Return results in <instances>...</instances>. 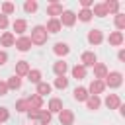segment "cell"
<instances>
[{
    "instance_id": "obj_6",
    "label": "cell",
    "mask_w": 125,
    "mask_h": 125,
    "mask_svg": "<svg viewBox=\"0 0 125 125\" xmlns=\"http://www.w3.org/2000/svg\"><path fill=\"white\" fill-rule=\"evenodd\" d=\"M62 12H64V8H62L61 2H49V4H47V16H51V18H59Z\"/></svg>"
},
{
    "instance_id": "obj_31",
    "label": "cell",
    "mask_w": 125,
    "mask_h": 125,
    "mask_svg": "<svg viewBox=\"0 0 125 125\" xmlns=\"http://www.w3.org/2000/svg\"><path fill=\"white\" fill-rule=\"evenodd\" d=\"M115 27H117V31H121L125 27V14H121V12L115 14Z\"/></svg>"
},
{
    "instance_id": "obj_4",
    "label": "cell",
    "mask_w": 125,
    "mask_h": 125,
    "mask_svg": "<svg viewBox=\"0 0 125 125\" xmlns=\"http://www.w3.org/2000/svg\"><path fill=\"white\" fill-rule=\"evenodd\" d=\"M80 61H82V66L88 68V66H94V64L98 62V57H96L94 51H84L82 57H80Z\"/></svg>"
},
{
    "instance_id": "obj_17",
    "label": "cell",
    "mask_w": 125,
    "mask_h": 125,
    "mask_svg": "<svg viewBox=\"0 0 125 125\" xmlns=\"http://www.w3.org/2000/svg\"><path fill=\"white\" fill-rule=\"evenodd\" d=\"M72 96H74V100H76V102H86L90 94H88V90H86L84 86H76V88L72 90Z\"/></svg>"
},
{
    "instance_id": "obj_13",
    "label": "cell",
    "mask_w": 125,
    "mask_h": 125,
    "mask_svg": "<svg viewBox=\"0 0 125 125\" xmlns=\"http://www.w3.org/2000/svg\"><path fill=\"white\" fill-rule=\"evenodd\" d=\"M31 70V66H29V62L27 61H18L16 62V76H27V72Z\"/></svg>"
},
{
    "instance_id": "obj_11",
    "label": "cell",
    "mask_w": 125,
    "mask_h": 125,
    "mask_svg": "<svg viewBox=\"0 0 125 125\" xmlns=\"http://www.w3.org/2000/svg\"><path fill=\"white\" fill-rule=\"evenodd\" d=\"M92 68H94V78H96V80H104V78L107 76V72H109L104 62H96Z\"/></svg>"
},
{
    "instance_id": "obj_9",
    "label": "cell",
    "mask_w": 125,
    "mask_h": 125,
    "mask_svg": "<svg viewBox=\"0 0 125 125\" xmlns=\"http://www.w3.org/2000/svg\"><path fill=\"white\" fill-rule=\"evenodd\" d=\"M59 121H61V125H72L74 123V113L70 111V109H61L59 111Z\"/></svg>"
},
{
    "instance_id": "obj_21",
    "label": "cell",
    "mask_w": 125,
    "mask_h": 125,
    "mask_svg": "<svg viewBox=\"0 0 125 125\" xmlns=\"http://www.w3.org/2000/svg\"><path fill=\"white\" fill-rule=\"evenodd\" d=\"M100 105H102V100H100V96H88V100H86V107H88L90 111H96V109H100Z\"/></svg>"
},
{
    "instance_id": "obj_25",
    "label": "cell",
    "mask_w": 125,
    "mask_h": 125,
    "mask_svg": "<svg viewBox=\"0 0 125 125\" xmlns=\"http://www.w3.org/2000/svg\"><path fill=\"white\" fill-rule=\"evenodd\" d=\"M92 16H98V18H105V16H107L104 2H100V4H94V6H92Z\"/></svg>"
},
{
    "instance_id": "obj_30",
    "label": "cell",
    "mask_w": 125,
    "mask_h": 125,
    "mask_svg": "<svg viewBox=\"0 0 125 125\" xmlns=\"http://www.w3.org/2000/svg\"><path fill=\"white\" fill-rule=\"evenodd\" d=\"M53 119V113L47 111V109H41V115H39V125H49Z\"/></svg>"
},
{
    "instance_id": "obj_28",
    "label": "cell",
    "mask_w": 125,
    "mask_h": 125,
    "mask_svg": "<svg viewBox=\"0 0 125 125\" xmlns=\"http://www.w3.org/2000/svg\"><path fill=\"white\" fill-rule=\"evenodd\" d=\"M27 80H29V82H33V84H39V82H41V70L31 68V70L27 72Z\"/></svg>"
},
{
    "instance_id": "obj_37",
    "label": "cell",
    "mask_w": 125,
    "mask_h": 125,
    "mask_svg": "<svg viewBox=\"0 0 125 125\" xmlns=\"http://www.w3.org/2000/svg\"><path fill=\"white\" fill-rule=\"evenodd\" d=\"M8 117H10V111H8L6 107H2V105H0V125H2L4 121H8Z\"/></svg>"
},
{
    "instance_id": "obj_24",
    "label": "cell",
    "mask_w": 125,
    "mask_h": 125,
    "mask_svg": "<svg viewBox=\"0 0 125 125\" xmlns=\"http://www.w3.org/2000/svg\"><path fill=\"white\" fill-rule=\"evenodd\" d=\"M104 6H105V12L107 14H117L119 12V2L117 0H105Z\"/></svg>"
},
{
    "instance_id": "obj_26",
    "label": "cell",
    "mask_w": 125,
    "mask_h": 125,
    "mask_svg": "<svg viewBox=\"0 0 125 125\" xmlns=\"http://www.w3.org/2000/svg\"><path fill=\"white\" fill-rule=\"evenodd\" d=\"M12 27H14V31H16V33H20V35H21V33L27 29V21H25V20H16V21L12 23ZM14 31H12V33H14Z\"/></svg>"
},
{
    "instance_id": "obj_7",
    "label": "cell",
    "mask_w": 125,
    "mask_h": 125,
    "mask_svg": "<svg viewBox=\"0 0 125 125\" xmlns=\"http://www.w3.org/2000/svg\"><path fill=\"white\" fill-rule=\"evenodd\" d=\"M102 41H104V33H102V29L94 27V29L88 31V43H90V45H100Z\"/></svg>"
},
{
    "instance_id": "obj_19",
    "label": "cell",
    "mask_w": 125,
    "mask_h": 125,
    "mask_svg": "<svg viewBox=\"0 0 125 125\" xmlns=\"http://www.w3.org/2000/svg\"><path fill=\"white\" fill-rule=\"evenodd\" d=\"M66 70H68V64H66L62 59H59V61L53 64V72H55L57 76H64V74H66Z\"/></svg>"
},
{
    "instance_id": "obj_1",
    "label": "cell",
    "mask_w": 125,
    "mask_h": 125,
    "mask_svg": "<svg viewBox=\"0 0 125 125\" xmlns=\"http://www.w3.org/2000/svg\"><path fill=\"white\" fill-rule=\"evenodd\" d=\"M47 37H49V33L45 29V25H35L31 29V35H29L31 45H43V43H47Z\"/></svg>"
},
{
    "instance_id": "obj_32",
    "label": "cell",
    "mask_w": 125,
    "mask_h": 125,
    "mask_svg": "<svg viewBox=\"0 0 125 125\" xmlns=\"http://www.w3.org/2000/svg\"><path fill=\"white\" fill-rule=\"evenodd\" d=\"M76 20H80V21H90V20H92V10H80L78 16H76Z\"/></svg>"
},
{
    "instance_id": "obj_3",
    "label": "cell",
    "mask_w": 125,
    "mask_h": 125,
    "mask_svg": "<svg viewBox=\"0 0 125 125\" xmlns=\"http://www.w3.org/2000/svg\"><path fill=\"white\" fill-rule=\"evenodd\" d=\"M59 21H61V25L70 27V25H74V23H76V14H74L72 10H64V12L59 16Z\"/></svg>"
},
{
    "instance_id": "obj_27",
    "label": "cell",
    "mask_w": 125,
    "mask_h": 125,
    "mask_svg": "<svg viewBox=\"0 0 125 125\" xmlns=\"http://www.w3.org/2000/svg\"><path fill=\"white\" fill-rule=\"evenodd\" d=\"M72 76H74L76 80H82V78H86V68H84L82 64H76V66H72Z\"/></svg>"
},
{
    "instance_id": "obj_12",
    "label": "cell",
    "mask_w": 125,
    "mask_h": 125,
    "mask_svg": "<svg viewBox=\"0 0 125 125\" xmlns=\"http://www.w3.org/2000/svg\"><path fill=\"white\" fill-rule=\"evenodd\" d=\"M25 100H27L29 109H43V98H41V96L31 94V96H29V98H25Z\"/></svg>"
},
{
    "instance_id": "obj_14",
    "label": "cell",
    "mask_w": 125,
    "mask_h": 125,
    "mask_svg": "<svg viewBox=\"0 0 125 125\" xmlns=\"http://www.w3.org/2000/svg\"><path fill=\"white\" fill-rule=\"evenodd\" d=\"M109 109H117L119 105H121V98L117 96V94H107L105 96V102H104Z\"/></svg>"
},
{
    "instance_id": "obj_29",
    "label": "cell",
    "mask_w": 125,
    "mask_h": 125,
    "mask_svg": "<svg viewBox=\"0 0 125 125\" xmlns=\"http://www.w3.org/2000/svg\"><path fill=\"white\" fill-rule=\"evenodd\" d=\"M53 86L59 88V90H64V88H68V78L66 76H57L55 82H53Z\"/></svg>"
},
{
    "instance_id": "obj_34",
    "label": "cell",
    "mask_w": 125,
    "mask_h": 125,
    "mask_svg": "<svg viewBox=\"0 0 125 125\" xmlns=\"http://www.w3.org/2000/svg\"><path fill=\"white\" fill-rule=\"evenodd\" d=\"M12 12H16V4H14V2H4V4H2V14L8 16V14H12Z\"/></svg>"
},
{
    "instance_id": "obj_2",
    "label": "cell",
    "mask_w": 125,
    "mask_h": 125,
    "mask_svg": "<svg viewBox=\"0 0 125 125\" xmlns=\"http://www.w3.org/2000/svg\"><path fill=\"white\" fill-rule=\"evenodd\" d=\"M102 82H104L105 88H119L121 82H123V74L117 72V70H111V72H107V76H105Z\"/></svg>"
},
{
    "instance_id": "obj_10",
    "label": "cell",
    "mask_w": 125,
    "mask_h": 125,
    "mask_svg": "<svg viewBox=\"0 0 125 125\" xmlns=\"http://www.w3.org/2000/svg\"><path fill=\"white\" fill-rule=\"evenodd\" d=\"M45 29H47V33H59L62 29V25H61L59 18H49L47 23H45Z\"/></svg>"
},
{
    "instance_id": "obj_36",
    "label": "cell",
    "mask_w": 125,
    "mask_h": 125,
    "mask_svg": "<svg viewBox=\"0 0 125 125\" xmlns=\"http://www.w3.org/2000/svg\"><path fill=\"white\" fill-rule=\"evenodd\" d=\"M27 119L29 121H39V115H41V109H27Z\"/></svg>"
},
{
    "instance_id": "obj_35",
    "label": "cell",
    "mask_w": 125,
    "mask_h": 125,
    "mask_svg": "<svg viewBox=\"0 0 125 125\" xmlns=\"http://www.w3.org/2000/svg\"><path fill=\"white\" fill-rule=\"evenodd\" d=\"M23 10H25L27 14H33V12L37 10V2H35V0H25V4H23Z\"/></svg>"
},
{
    "instance_id": "obj_8",
    "label": "cell",
    "mask_w": 125,
    "mask_h": 125,
    "mask_svg": "<svg viewBox=\"0 0 125 125\" xmlns=\"http://www.w3.org/2000/svg\"><path fill=\"white\" fill-rule=\"evenodd\" d=\"M16 49L18 51H21V53H25V51H29L31 49V39L27 37V35H20L18 39H16Z\"/></svg>"
},
{
    "instance_id": "obj_33",
    "label": "cell",
    "mask_w": 125,
    "mask_h": 125,
    "mask_svg": "<svg viewBox=\"0 0 125 125\" xmlns=\"http://www.w3.org/2000/svg\"><path fill=\"white\" fill-rule=\"evenodd\" d=\"M27 109H29V105H27V100H25V98L16 102V111H20V113H25Z\"/></svg>"
},
{
    "instance_id": "obj_22",
    "label": "cell",
    "mask_w": 125,
    "mask_h": 125,
    "mask_svg": "<svg viewBox=\"0 0 125 125\" xmlns=\"http://www.w3.org/2000/svg\"><path fill=\"white\" fill-rule=\"evenodd\" d=\"M6 86H8V90H20V88H21V78L16 76V74H12V76L6 80Z\"/></svg>"
},
{
    "instance_id": "obj_23",
    "label": "cell",
    "mask_w": 125,
    "mask_h": 125,
    "mask_svg": "<svg viewBox=\"0 0 125 125\" xmlns=\"http://www.w3.org/2000/svg\"><path fill=\"white\" fill-rule=\"evenodd\" d=\"M51 90H53V86H51L49 82H43V80H41V82L37 84V92H35V94L43 98V96H47V94H51Z\"/></svg>"
},
{
    "instance_id": "obj_20",
    "label": "cell",
    "mask_w": 125,
    "mask_h": 125,
    "mask_svg": "<svg viewBox=\"0 0 125 125\" xmlns=\"http://www.w3.org/2000/svg\"><path fill=\"white\" fill-rule=\"evenodd\" d=\"M61 109H62V100H61V98H51V100H49V105H47V111L59 113Z\"/></svg>"
},
{
    "instance_id": "obj_16",
    "label": "cell",
    "mask_w": 125,
    "mask_h": 125,
    "mask_svg": "<svg viewBox=\"0 0 125 125\" xmlns=\"http://www.w3.org/2000/svg\"><path fill=\"white\" fill-rule=\"evenodd\" d=\"M53 51H55V55H59V57H66V55L70 53V47H68V43H64V41H59V43H55Z\"/></svg>"
},
{
    "instance_id": "obj_15",
    "label": "cell",
    "mask_w": 125,
    "mask_h": 125,
    "mask_svg": "<svg viewBox=\"0 0 125 125\" xmlns=\"http://www.w3.org/2000/svg\"><path fill=\"white\" fill-rule=\"evenodd\" d=\"M16 43V35L12 33V31H4L2 35H0V45L2 47H12Z\"/></svg>"
},
{
    "instance_id": "obj_38",
    "label": "cell",
    "mask_w": 125,
    "mask_h": 125,
    "mask_svg": "<svg viewBox=\"0 0 125 125\" xmlns=\"http://www.w3.org/2000/svg\"><path fill=\"white\" fill-rule=\"evenodd\" d=\"M6 27H8V16L0 12V29H6Z\"/></svg>"
},
{
    "instance_id": "obj_18",
    "label": "cell",
    "mask_w": 125,
    "mask_h": 125,
    "mask_svg": "<svg viewBox=\"0 0 125 125\" xmlns=\"http://www.w3.org/2000/svg\"><path fill=\"white\" fill-rule=\"evenodd\" d=\"M107 43L113 45V47H119L123 43V31H111L109 37H107Z\"/></svg>"
},
{
    "instance_id": "obj_5",
    "label": "cell",
    "mask_w": 125,
    "mask_h": 125,
    "mask_svg": "<svg viewBox=\"0 0 125 125\" xmlns=\"http://www.w3.org/2000/svg\"><path fill=\"white\" fill-rule=\"evenodd\" d=\"M86 90H88V94H90V96H100V94H104L105 86H104V82H102V80H96V78H94Z\"/></svg>"
},
{
    "instance_id": "obj_39",
    "label": "cell",
    "mask_w": 125,
    "mask_h": 125,
    "mask_svg": "<svg viewBox=\"0 0 125 125\" xmlns=\"http://www.w3.org/2000/svg\"><path fill=\"white\" fill-rule=\"evenodd\" d=\"M6 94H8V86H6V82L0 80V96H6Z\"/></svg>"
},
{
    "instance_id": "obj_41",
    "label": "cell",
    "mask_w": 125,
    "mask_h": 125,
    "mask_svg": "<svg viewBox=\"0 0 125 125\" xmlns=\"http://www.w3.org/2000/svg\"><path fill=\"white\" fill-rule=\"evenodd\" d=\"M117 59H119V61H125V49H119V53H117Z\"/></svg>"
},
{
    "instance_id": "obj_40",
    "label": "cell",
    "mask_w": 125,
    "mask_h": 125,
    "mask_svg": "<svg viewBox=\"0 0 125 125\" xmlns=\"http://www.w3.org/2000/svg\"><path fill=\"white\" fill-rule=\"evenodd\" d=\"M6 61H8V53L6 51H0V66L6 64Z\"/></svg>"
}]
</instances>
